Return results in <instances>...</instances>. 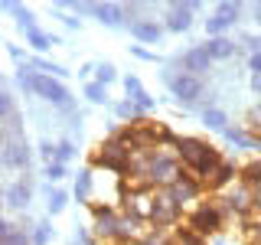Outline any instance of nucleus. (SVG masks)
Segmentation results:
<instances>
[{"instance_id":"f257e3e1","label":"nucleus","mask_w":261,"mask_h":245,"mask_svg":"<svg viewBox=\"0 0 261 245\" xmlns=\"http://www.w3.org/2000/svg\"><path fill=\"white\" fill-rule=\"evenodd\" d=\"M179 160H183V167L202 183V190H206L209 177L216 174L219 167H222V157H219V151H216L212 144L199 141V137H183V141H179Z\"/></svg>"},{"instance_id":"f03ea898","label":"nucleus","mask_w":261,"mask_h":245,"mask_svg":"<svg viewBox=\"0 0 261 245\" xmlns=\"http://www.w3.org/2000/svg\"><path fill=\"white\" fill-rule=\"evenodd\" d=\"M92 163H95V167H108V170H114V174L127 177V170H130V151H127V144L121 141L118 134H111L108 141H101V144L95 147Z\"/></svg>"},{"instance_id":"7ed1b4c3","label":"nucleus","mask_w":261,"mask_h":245,"mask_svg":"<svg viewBox=\"0 0 261 245\" xmlns=\"http://www.w3.org/2000/svg\"><path fill=\"white\" fill-rule=\"evenodd\" d=\"M222 219H225V206L222 203H199L193 212H190V226L186 229H193L196 235H212V232H219L222 229Z\"/></svg>"},{"instance_id":"20e7f679","label":"nucleus","mask_w":261,"mask_h":245,"mask_svg":"<svg viewBox=\"0 0 261 245\" xmlns=\"http://www.w3.org/2000/svg\"><path fill=\"white\" fill-rule=\"evenodd\" d=\"M163 193H167L170 200H173L176 206L183 209V206H190L193 200H199V193H202V183H199V180H196V177L190 174V170H179V177H176V180H173V183H170Z\"/></svg>"},{"instance_id":"39448f33","label":"nucleus","mask_w":261,"mask_h":245,"mask_svg":"<svg viewBox=\"0 0 261 245\" xmlns=\"http://www.w3.org/2000/svg\"><path fill=\"white\" fill-rule=\"evenodd\" d=\"M23 85L33 88L36 95H43L46 102H56V105H69V92L59 85V82H53L49 76H39V72H33V76H23Z\"/></svg>"},{"instance_id":"423d86ee","label":"nucleus","mask_w":261,"mask_h":245,"mask_svg":"<svg viewBox=\"0 0 261 245\" xmlns=\"http://www.w3.org/2000/svg\"><path fill=\"white\" fill-rule=\"evenodd\" d=\"M118 223L121 216L108 206H95V232L101 235V239H118Z\"/></svg>"},{"instance_id":"0eeeda50","label":"nucleus","mask_w":261,"mask_h":245,"mask_svg":"<svg viewBox=\"0 0 261 245\" xmlns=\"http://www.w3.org/2000/svg\"><path fill=\"white\" fill-rule=\"evenodd\" d=\"M176 216H179V206L173 200H170L167 193H157V203H153V216H150V223H157V226H173L176 223Z\"/></svg>"},{"instance_id":"6e6552de","label":"nucleus","mask_w":261,"mask_h":245,"mask_svg":"<svg viewBox=\"0 0 261 245\" xmlns=\"http://www.w3.org/2000/svg\"><path fill=\"white\" fill-rule=\"evenodd\" d=\"M170 85H173V95L179 102H196L202 95V82L196 76H176V79H170Z\"/></svg>"},{"instance_id":"1a4fd4ad","label":"nucleus","mask_w":261,"mask_h":245,"mask_svg":"<svg viewBox=\"0 0 261 245\" xmlns=\"http://www.w3.org/2000/svg\"><path fill=\"white\" fill-rule=\"evenodd\" d=\"M27 147L20 144V137H7L4 141V167H10V170H23L27 167Z\"/></svg>"},{"instance_id":"9d476101","label":"nucleus","mask_w":261,"mask_h":245,"mask_svg":"<svg viewBox=\"0 0 261 245\" xmlns=\"http://www.w3.org/2000/svg\"><path fill=\"white\" fill-rule=\"evenodd\" d=\"M190 20H193V4H170L167 7V27L173 33L190 30Z\"/></svg>"},{"instance_id":"9b49d317","label":"nucleus","mask_w":261,"mask_h":245,"mask_svg":"<svg viewBox=\"0 0 261 245\" xmlns=\"http://www.w3.org/2000/svg\"><path fill=\"white\" fill-rule=\"evenodd\" d=\"M235 174H239V170H235V163H228V160H222V167L216 170V174L209 177V183H206V190H222V186H228L235 180Z\"/></svg>"},{"instance_id":"f8f14e48","label":"nucleus","mask_w":261,"mask_h":245,"mask_svg":"<svg viewBox=\"0 0 261 245\" xmlns=\"http://www.w3.org/2000/svg\"><path fill=\"white\" fill-rule=\"evenodd\" d=\"M27 203H30V186H27V180H20V183H13L10 190H7V206L20 209V206H27Z\"/></svg>"},{"instance_id":"ddd939ff","label":"nucleus","mask_w":261,"mask_h":245,"mask_svg":"<svg viewBox=\"0 0 261 245\" xmlns=\"http://www.w3.org/2000/svg\"><path fill=\"white\" fill-rule=\"evenodd\" d=\"M209 62H212V56L206 53V49H193V53L183 56V65H186L190 72H206Z\"/></svg>"},{"instance_id":"4468645a","label":"nucleus","mask_w":261,"mask_h":245,"mask_svg":"<svg viewBox=\"0 0 261 245\" xmlns=\"http://www.w3.org/2000/svg\"><path fill=\"white\" fill-rule=\"evenodd\" d=\"M202 49H206V53L212 56V59H228V56L235 53V43H228V39L216 36V39H209V43L202 46Z\"/></svg>"},{"instance_id":"2eb2a0df","label":"nucleus","mask_w":261,"mask_h":245,"mask_svg":"<svg viewBox=\"0 0 261 245\" xmlns=\"http://www.w3.org/2000/svg\"><path fill=\"white\" fill-rule=\"evenodd\" d=\"M134 36L144 39V43H157V39H160V27L153 20H137L134 23Z\"/></svg>"},{"instance_id":"dca6fc26","label":"nucleus","mask_w":261,"mask_h":245,"mask_svg":"<svg viewBox=\"0 0 261 245\" xmlns=\"http://www.w3.org/2000/svg\"><path fill=\"white\" fill-rule=\"evenodd\" d=\"M124 88H127L130 95H134V105H137V108H150V95L144 92V85H141V82H137L134 76H127V79H124Z\"/></svg>"},{"instance_id":"f3484780","label":"nucleus","mask_w":261,"mask_h":245,"mask_svg":"<svg viewBox=\"0 0 261 245\" xmlns=\"http://www.w3.org/2000/svg\"><path fill=\"white\" fill-rule=\"evenodd\" d=\"M95 13L101 16V23H108V27H118V23H121V16H124V7L101 4V7H95Z\"/></svg>"},{"instance_id":"a211bd4d","label":"nucleus","mask_w":261,"mask_h":245,"mask_svg":"<svg viewBox=\"0 0 261 245\" xmlns=\"http://www.w3.org/2000/svg\"><path fill=\"white\" fill-rule=\"evenodd\" d=\"M0 239H4V245H30L27 232H20V229H13L10 223H0Z\"/></svg>"},{"instance_id":"6ab92c4d","label":"nucleus","mask_w":261,"mask_h":245,"mask_svg":"<svg viewBox=\"0 0 261 245\" xmlns=\"http://www.w3.org/2000/svg\"><path fill=\"white\" fill-rule=\"evenodd\" d=\"M242 183H248V186H261V160H251L248 167H242Z\"/></svg>"},{"instance_id":"aec40b11","label":"nucleus","mask_w":261,"mask_h":245,"mask_svg":"<svg viewBox=\"0 0 261 245\" xmlns=\"http://www.w3.org/2000/svg\"><path fill=\"white\" fill-rule=\"evenodd\" d=\"M173 242L176 245H206V239H202V235H196L193 229H179V232L173 235Z\"/></svg>"},{"instance_id":"412c9836","label":"nucleus","mask_w":261,"mask_h":245,"mask_svg":"<svg viewBox=\"0 0 261 245\" xmlns=\"http://www.w3.org/2000/svg\"><path fill=\"white\" fill-rule=\"evenodd\" d=\"M225 27H228V20H225V16H219V13H216V16H212V20L206 23V33H209L212 39H216V33H222Z\"/></svg>"},{"instance_id":"4be33fe9","label":"nucleus","mask_w":261,"mask_h":245,"mask_svg":"<svg viewBox=\"0 0 261 245\" xmlns=\"http://www.w3.org/2000/svg\"><path fill=\"white\" fill-rule=\"evenodd\" d=\"M69 154H72V144H69V141H62L59 147H56V151L49 147V157H56V163H62L65 157H69Z\"/></svg>"},{"instance_id":"5701e85b","label":"nucleus","mask_w":261,"mask_h":245,"mask_svg":"<svg viewBox=\"0 0 261 245\" xmlns=\"http://www.w3.org/2000/svg\"><path fill=\"white\" fill-rule=\"evenodd\" d=\"M219 16H225L228 23H235V16H239V4H219Z\"/></svg>"},{"instance_id":"b1692460","label":"nucleus","mask_w":261,"mask_h":245,"mask_svg":"<svg viewBox=\"0 0 261 245\" xmlns=\"http://www.w3.org/2000/svg\"><path fill=\"white\" fill-rule=\"evenodd\" d=\"M30 43H33V46H36V49H46V46H53V39H49V36H46V33H39V30H33V33H30Z\"/></svg>"},{"instance_id":"393cba45","label":"nucleus","mask_w":261,"mask_h":245,"mask_svg":"<svg viewBox=\"0 0 261 245\" xmlns=\"http://www.w3.org/2000/svg\"><path fill=\"white\" fill-rule=\"evenodd\" d=\"M85 95L92 98V102H105V85H101V82H92V85L85 88Z\"/></svg>"},{"instance_id":"a878e982","label":"nucleus","mask_w":261,"mask_h":245,"mask_svg":"<svg viewBox=\"0 0 261 245\" xmlns=\"http://www.w3.org/2000/svg\"><path fill=\"white\" fill-rule=\"evenodd\" d=\"M206 125H209V128H225V114L216 111V108L206 111Z\"/></svg>"},{"instance_id":"bb28decb","label":"nucleus","mask_w":261,"mask_h":245,"mask_svg":"<svg viewBox=\"0 0 261 245\" xmlns=\"http://www.w3.org/2000/svg\"><path fill=\"white\" fill-rule=\"evenodd\" d=\"M111 79H114V65H111V62L98 65V82H101V85H105V82H111Z\"/></svg>"},{"instance_id":"cd10ccee","label":"nucleus","mask_w":261,"mask_h":245,"mask_svg":"<svg viewBox=\"0 0 261 245\" xmlns=\"http://www.w3.org/2000/svg\"><path fill=\"white\" fill-rule=\"evenodd\" d=\"M65 206V193H59V190H56V193H49V209H53V212H59Z\"/></svg>"},{"instance_id":"c85d7f7f","label":"nucleus","mask_w":261,"mask_h":245,"mask_svg":"<svg viewBox=\"0 0 261 245\" xmlns=\"http://www.w3.org/2000/svg\"><path fill=\"white\" fill-rule=\"evenodd\" d=\"M88 190H92V174H82L79 186H75V193H79V196H88Z\"/></svg>"},{"instance_id":"c756f323","label":"nucleus","mask_w":261,"mask_h":245,"mask_svg":"<svg viewBox=\"0 0 261 245\" xmlns=\"http://www.w3.org/2000/svg\"><path fill=\"white\" fill-rule=\"evenodd\" d=\"M46 174L53 177V180H62V174H65V167H62V163H49V170H46Z\"/></svg>"},{"instance_id":"7c9ffc66","label":"nucleus","mask_w":261,"mask_h":245,"mask_svg":"<svg viewBox=\"0 0 261 245\" xmlns=\"http://www.w3.org/2000/svg\"><path fill=\"white\" fill-rule=\"evenodd\" d=\"M46 235H49V229H46V226H36V235H33V245H43V242H46Z\"/></svg>"},{"instance_id":"2f4dec72","label":"nucleus","mask_w":261,"mask_h":245,"mask_svg":"<svg viewBox=\"0 0 261 245\" xmlns=\"http://www.w3.org/2000/svg\"><path fill=\"white\" fill-rule=\"evenodd\" d=\"M118 111L124 114V118H134V114H137V105H130V102H124V105H118Z\"/></svg>"},{"instance_id":"473e14b6","label":"nucleus","mask_w":261,"mask_h":245,"mask_svg":"<svg viewBox=\"0 0 261 245\" xmlns=\"http://www.w3.org/2000/svg\"><path fill=\"white\" fill-rule=\"evenodd\" d=\"M251 88H255V92H261V72H255V76H251Z\"/></svg>"},{"instance_id":"72a5a7b5","label":"nucleus","mask_w":261,"mask_h":245,"mask_svg":"<svg viewBox=\"0 0 261 245\" xmlns=\"http://www.w3.org/2000/svg\"><path fill=\"white\" fill-rule=\"evenodd\" d=\"M251 69H255V72H261V56H258V53L251 56Z\"/></svg>"},{"instance_id":"f704fd0d","label":"nucleus","mask_w":261,"mask_h":245,"mask_svg":"<svg viewBox=\"0 0 261 245\" xmlns=\"http://www.w3.org/2000/svg\"><path fill=\"white\" fill-rule=\"evenodd\" d=\"M255 13H258V23H261V4H258V7H255Z\"/></svg>"},{"instance_id":"c9c22d12","label":"nucleus","mask_w":261,"mask_h":245,"mask_svg":"<svg viewBox=\"0 0 261 245\" xmlns=\"http://www.w3.org/2000/svg\"><path fill=\"white\" fill-rule=\"evenodd\" d=\"M118 245H144V242H118Z\"/></svg>"}]
</instances>
